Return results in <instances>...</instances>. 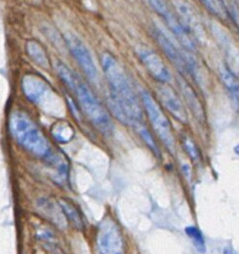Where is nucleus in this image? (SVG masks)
<instances>
[{"instance_id":"nucleus-21","label":"nucleus","mask_w":239,"mask_h":254,"mask_svg":"<svg viewBox=\"0 0 239 254\" xmlns=\"http://www.w3.org/2000/svg\"><path fill=\"white\" fill-rule=\"evenodd\" d=\"M185 232L187 235V237L192 241L193 246H195L196 250L200 253L206 252V243L205 238H203L202 232L200 231V228L196 227V226H188L185 228Z\"/></svg>"},{"instance_id":"nucleus-2","label":"nucleus","mask_w":239,"mask_h":254,"mask_svg":"<svg viewBox=\"0 0 239 254\" xmlns=\"http://www.w3.org/2000/svg\"><path fill=\"white\" fill-rule=\"evenodd\" d=\"M7 127L12 139L36 158L45 161L54 151L41 129L24 112H12L9 116Z\"/></svg>"},{"instance_id":"nucleus-10","label":"nucleus","mask_w":239,"mask_h":254,"mask_svg":"<svg viewBox=\"0 0 239 254\" xmlns=\"http://www.w3.org/2000/svg\"><path fill=\"white\" fill-rule=\"evenodd\" d=\"M158 96L160 98L161 103L165 107L166 111L181 123H187V116L186 111L183 108V104L176 92L171 89L170 87H166L164 84L158 87Z\"/></svg>"},{"instance_id":"nucleus-1","label":"nucleus","mask_w":239,"mask_h":254,"mask_svg":"<svg viewBox=\"0 0 239 254\" xmlns=\"http://www.w3.org/2000/svg\"><path fill=\"white\" fill-rule=\"evenodd\" d=\"M102 67L109 87V107L116 118L125 126L143 123V109L130 81L116 57L109 52L102 55Z\"/></svg>"},{"instance_id":"nucleus-12","label":"nucleus","mask_w":239,"mask_h":254,"mask_svg":"<svg viewBox=\"0 0 239 254\" xmlns=\"http://www.w3.org/2000/svg\"><path fill=\"white\" fill-rule=\"evenodd\" d=\"M178 84L179 87H180V91L183 99H185V102L187 103L188 108L191 109V112H192V114L195 116V118L197 119L198 122H201V123H203L206 119L205 111H203V107L202 104H201V101L200 98H198L197 93L195 92V89H193L192 87L190 86V83H188L185 78H182V77H179Z\"/></svg>"},{"instance_id":"nucleus-19","label":"nucleus","mask_w":239,"mask_h":254,"mask_svg":"<svg viewBox=\"0 0 239 254\" xmlns=\"http://www.w3.org/2000/svg\"><path fill=\"white\" fill-rule=\"evenodd\" d=\"M51 134L57 143L66 144L72 140L74 135V130L71 124L64 121H60L52 126Z\"/></svg>"},{"instance_id":"nucleus-11","label":"nucleus","mask_w":239,"mask_h":254,"mask_svg":"<svg viewBox=\"0 0 239 254\" xmlns=\"http://www.w3.org/2000/svg\"><path fill=\"white\" fill-rule=\"evenodd\" d=\"M45 164L47 165V168L54 171L52 179L55 180V183L60 184V185H64L66 183H68L69 165L64 154H62L61 151H52L51 155L45 160Z\"/></svg>"},{"instance_id":"nucleus-8","label":"nucleus","mask_w":239,"mask_h":254,"mask_svg":"<svg viewBox=\"0 0 239 254\" xmlns=\"http://www.w3.org/2000/svg\"><path fill=\"white\" fill-rule=\"evenodd\" d=\"M63 37L69 52L73 56V59L76 60L78 66L82 68V71L84 72L87 78L96 83L98 81V69H97L89 50L74 34L67 32V34H64Z\"/></svg>"},{"instance_id":"nucleus-3","label":"nucleus","mask_w":239,"mask_h":254,"mask_svg":"<svg viewBox=\"0 0 239 254\" xmlns=\"http://www.w3.org/2000/svg\"><path fill=\"white\" fill-rule=\"evenodd\" d=\"M72 93L76 96L77 102L79 104V108L83 112L86 118L91 122L97 130L101 131L104 135H111L113 133V123L111 121V117L108 116L106 109L103 108L97 97L92 93L84 82L77 77L76 84L72 91Z\"/></svg>"},{"instance_id":"nucleus-9","label":"nucleus","mask_w":239,"mask_h":254,"mask_svg":"<svg viewBox=\"0 0 239 254\" xmlns=\"http://www.w3.org/2000/svg\"><path fill=\"white\" fill-rule=\"evenodd\" d=\"M135 52L141 64L145 66V68L148 69V72L154 79L160 82L161 84L168 83V82L171 81L170 71L166 68L163 60L160 59V56L155 51L150 50L149 47L140 46L136 47Z\"/></svg>"},{"instance_id":"nucleus-7","label":"nucleus","mask_w":239,"mask_h":254,"mask_svg":"<svg viewBox=\"0 0 239 254\" xmlns=\"http://www.w3.org/2000/svg\"><path fill=\"white\" fill-rule=\"evenodd\" d=\"M97 251L98 254H124L123 235L116 221L106 218L97 231Z\"/></svg>"},{"instance_id":"nucleus-24","label":"nucleus","mask_w":239,"mask_h":254,"mask_svg":"<svg viewBox=\"0 0 239 254\" xmlns=\"http://www.w3.org/2000/svg\"><path fill=\"white\" fill-rule=\"evenodd\" d=\"M230 17H232L233 22H235L236 26L239 30V7L236 6V5H232L230 7Z\"/></svg>"},{"instance_id":"nucleus-14","label":"nucleus","mask_w":239,"mask_h":254,"mask_svg":"<svg viewBox=\"0 0 239 254\" xmlns=\"http://www.w3.org/2000/svg\"><path fill=\"white\" fill-rule=\"evenodd\" d=\"M175 6L178 10L179 15L182 19V21L185 22L186 26L190 29V31L192 32L193 36L198 37L200 35L203 34V27L202 24L198 20V16L196 15V12L193 11L192 7L188 5L187 1L185 0H175Z\"/></svg>"},{"instance_id":"nucleus-4","label":"nucleus","mask_w":239,"mask_h":254,"mask_svg":"<svg viewBox=\"0 0 239 254\" xmlns=\"http://www.w3.org/2000/svg\"><path fill=\"white\" fill-rule=\"evenodd\" d=\"M148 2L151 6V9L165 21L166 26L171 30V32H173L174 35H175V37L179 40L181 46L185 50H187V51L195 52V36H193L192 32L190 31V29L186 26L185 22L182 21L180 15H178L173 9H171L168 0H148Z\"/></svg>"},{"instance_id":"nucleus-18","label":"nucleus","mask_w":239,"mask_h":254,"mask_svg":"<svg viewBox=\"0 0 239 254\" xmlns=\"http://www.w3.org/2000/svg\"><path fill=\"white\" fill-rule=\"evenodd\" d=\"M26 51L27 55L31 57L32 61L36 62L39 66L44 67V68H49L50 62H49V56H47L46 51L44 50V47L41 46V44L35 40H30L26 44Z\"/></svg>"},{"instance_id":"nucleus-25","label":"nucleus","mask_w":239,"mask_h":254,"mask_svg":"<svg viewBox=\"0 0 239 254\" xmlns=\"http://www.w3.org/2000/svg\"><path fill=\"white\" fill-rule=\"evenodd\" d=\"M223 253H225V254H236L235 251H233L232 248H230V247L225 248V251H223Z\"/></svg>"},{"instance_id":"nucleus-15","label":"nucleus","mask_w":239,"mask_h":254,"mask_svg":"<svg viewBox=\"0 0 239 254\" xmlns=\"http://www.w3.org/2000/svg\"><path fill=\"white\" fill-rule=\"evenodd\" d=\"M220 77L231 99L236 104V107L239 108V77L233 72V69H231L227 64H223L220 67Z\"/></svg>"},{"instance_id":"nucleus-23","label":"nucleus","mask_w":239,"mask_h":254,"mask_svg":"<svg viewBox=\"0 0 239 254\" xmlns=\"http://www.w3.org/2000/svg\"><path fill=\"white\" fill-rule=\"evenodd\" d=\"M181 143H182L183 149H185L186 154L190 156L191 160H192L193 163H198V161L201 160V153L200 150H198L197 145L195 144V141H193L190 136L183 135L182 139H181Z\"/></svg>"},{"instance_id":"nucleus-6","label":"nucleus","mask_w":239,"mask_h":254,"mask_svg":"<svg viewBox=\"0 0 239 254\" xmlns=\"http://www.w3.org/2000/svg\"><path fill=\"white\" fill-rule=\"evenodd\" d=\"M141 103H143L144 109L148 114L153 129L155 130L156 135L160 138L165 148L168 149L169 153L175 154V140H174L173 129H171L170 122L165 117V114L161 112L160 107L155 102V99L151 97L148 91H141Z\"/></svg>"},{"instance_id":"nucleus-16","label":"nucleus","mask_w":239,"mask_h":254,"mask_svg":"<svg viewBox=\"0 0 239 254\" xmlns=\"http://www.w3.org/2000/svg\"><path fill=\"white\" fill-rule=\"evenodd\" d=\"M39 208L42 211V213L46 216V218H49L51 222H54L55 225H57L59 227H64V225H66L64 221L67 220L66 217H64L60 205L56 206L54 205L52 201L47 200V198H41V200H39Z\"/></svg>"},{"instance_id":"nucleus-26","label":"nucleus","mask_w":239,"mask_h":254,"mask_svg":"<svg viewBox=\"0 0 239 254\" xmlns=\"http://www.w3.org/2000/svg\"><path fill=\"white\" fill-rule=\"evenodd\" d=\"M235 151H236V154H237V155L239 156V144L235 148Z\"/></svg>"},{"instance_id":"nucleus-22","label":"nucleus","mask_w":239,"mask_h":254,"mask_svg":"<svg viewBox=\"0 0 239 254\" xmlns=\"http://www.w3.org/2000/svg\"><path fill=\"white\" fill-rule=\"evenodd\" d=\"M134 129L138 131V134L140 135V138L143 139L144 141H145V144L149 146V149H150V150L153 151V153L155 154L158 158H160V150H159V148H158V145H156L155 140H154L153 136H151L150 131L146 129V127L144 126L143 123H139V124H136L135 127H134Z\"/></svg>"},{"instance_id":"nucleus-20","label":"nucleus","mask_w":239,"mask_h":254,"mask_svg":"<svg viewBox=\"0 0 239 254\" xmlns=\"http://www.w3.org/2000/svg\"><path fill=\"white\" fill-rule=\"evenodd\" d=\"M206 9L220 19L226 20L230 17V7L226 5L225 0H201Z\"/></svg>"},{"instance_id":"nucleus-17","label":"nucleus","mask_w":239,"mask_h":254,"mask_svg":"<svg viewBox=\"0 0 239 254\" xmlns=\"http://www.w3.org/2000/svg\"><path fill=\"white\" fill-rule=\"evenodd\" d=\"M59 205L61 207L62 212H63L64 217H66L67 222L71 223L76 230H83L84 228V221L83 216L79 212L78 208L68 200H64V198H60Z\"/></svg>"},{"instance_id":"nucleus-5","label":"nucleus","mask_w":239,"mask_h":254,"mask_svg":"<svg viewBox=\"0 0 239 254\" xmlns=\"http://www.w3.org/2000/svg\"><path fill=\"white\" fill-rule=\"evenodd\" d=\"M151 35L155 39L156 44L160 46L164 54L166 55V57L175 64L176 68L182 73L190 74L196 82H198V66L193 57L191 55H186L182 51H180L176 47V45L169 39L168 35L163 30L159 29L158 26L151 27Z\"/></svg>"},{"instance_id":"nucleus-13","label":"nucleus","mask_w":239,"mask_h":254,"mask_svg":"<svg viewBox=\"0 0 239 254\" xmlns=\"http://www.w3.org/2000/svg\"><path fill=\"white\" fill-rule=\"evenodd\" d=\"M47 88H49L47 84L39 76L26 74L22 78V92L32 103H39L40 101H42V98L46 94Z\"/></svg>"}]
</instances>
